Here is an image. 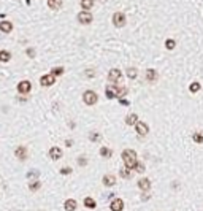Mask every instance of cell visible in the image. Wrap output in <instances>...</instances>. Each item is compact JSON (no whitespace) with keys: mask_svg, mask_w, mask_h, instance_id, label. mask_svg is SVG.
<instances>
[{"mask_svg":"<svg viewBox=\"0 0 203 211\" xmlns=\"http://www.w3.org/2000/svg\"><path fill=\"white\" fill-rule=\"evenodd\" d=\"M78 21H80L81 24H91L92 22V14L89 13V11H81V13L78 14Z\"/></svg>","mask_w":203,"mask_h":211,"instance_id":"9","label":"cell"},{"mask_svg":"<svg viewBox=\"0 0 203 211\" xmlns=\"http://www.w3.org/2000/svg\"><path fill=\"white\" fill-rule=\"evenodd\" d=\"M192 138L195 143H203V133H200V132H195Z\"/></svg>","mask_w":203,"mask_h":211,"instance_id":"30","label":"cell"},{"mask_svg":"<svg viewBox=\"0 0 203 211\" xmlns=\"http://www.w3.org/2000/svg\"><path fill=\"white\" fill-rule=\"evenodd\" d=\"M100 133L98 132H91V135H89V140H91V141H98L100 140Z\"/></svg>","mask_w":203,"mask_h":211,"instance_id":"31","label":"cell"},{"mask_svg":"<svg viewBox=\"0 0 203 211\" xmlns=\"http://www.w3.org/2000/svg\"><path fill=\"white\" fill-rule=\"evenodd\" d=\"M102 182H103V186H106V187H113L116 184V178H114V175H105L103 178H102Z\"/></svg>","mask_w":203,"mask_h":211,"instance_id":"12","label":"cell"},{"mask_svg":"<svg viewBox=\"0 0 203 211\" xmlns=\"http://www.w3.org/2000/svg\"><path fill=\"white\" fill-rule=\"evenodd\" d=\"M94 75H95V71H94V70H86V76H91V78H92Z\"/></svg>","mask_w":203,"mask_h":211,"instance_id":"37","label":"cell"},{"mask_svg":"<svg viewBox=\"0 0 203 211\" xmlns=\"http://www.w3.org/2000/svg\"><path fill=\"white\" fill-rule=\"evenodd\" d=\"M146 81H148V83H156L157 81V71L149 68L148 71H146Z\"/></svg>","mask_w":203,"mask_h":211,"instance_id":"17","label":"cell"},{"mask_svg":"<svg viewBox=\"0 0 203 211\" xmlns=\"http://www.w3.org/2000/svg\"><path fill=\"white\" fill-rule=\"evenodd\" d=\"M133 170L138 171V173H143V171H144V164H141V162H138V160H137V164L133 165Z\"/></svg>","mask_w":203,"mask_h":211,"instance_id":"27","label":"cell"},{"mask_svg":"<svg viewBox=\"0 0 203 211\" xmlns=\"http://www.w3.org/2000/svg\"><path fill=\"white\" fill-rule=\"evenodd\" d=\"M94 5V0H81V7L84 10H91Z\"/></svg>","mask_w":203,"mask_h":211,"instance_id":"25","label":"cell"},{"mask_svg":"<svg viewBox=\"0 0 203 211\" xmlns=\"http://www.w3.org/2000/svg\"><path fill=\"white\" fill-rule=\"evenodd\" d=\"M62 73H64V68H62V67H56V68L51 70V75H53V76H59Z\"/></svg>","mask_w":203,"mask_h":211,"instance_id":"29","label":"cell"},{"mask_svg":"<svg viewBox=\"0 0 203 211\" xmlns=\"http://www.w3.org/2000/svg\"><path fill=\"white\" fill-rule=\"evenodd\" d=\"M27 56H29V57L32 59V57H35V49H33V48H27Z\"/></svg>","mask_w":203,"mask_h":211,"instance_id":"36","label":"cell"},{"mask_svg":"<svg viewBox=\"0 0 203 211\" xmlns=\"http://www.w3.org/2000/svg\"><path fill=\"white\" fill-rule=\"evenodd\" d=\"M119 80H121V70H117V68L110 70V73H108V81L111 83V84H116Z\"/></svg>","mask_w":203,"mask_h":211,"instance_id":"6","label":"cell"},{"mask_svg":"<svg viewBox=\"0 0 203 211\" xmlns=\"http://www.w3.org/2000/svg\"><path fill=\"white\" fill-rule=\"evenodd\" d=\"M10 59H11V53L7 51V49H2L0 51V62H8Z\"/></svg>","mask_w":203,"mask_h":211,"instance_id":"20","label":"cell"},{"mask_svg":"<svg viewBox=\"0 0 203 211\" xmlns=\"http://www.w3.org/2000/svg\"><path fill=\"white\" fill-rule=\"evenodd\" d=\"M138 189H140V191L148 192L149 189H151V181L148 179V178H141V179L138 181Z\"/></svg>","mask_w":203,"mask_h":211,"instance_id":"15","label":"cell"},{"mask_svg":"<svg viewBox=\"0 0 203 211\" xmlns=\"http://www.w3.org/2000/svg\"><path fill=\"white\" fill-rule=\"evenodd\" d=\"M200 89H201V86H200V83H197V81H195V83H192V84H190V86H189V91H190V92H192V94H195V92H198V91H200Z\"/></svg>","mask_w":203,"mask_h":211,"instance_id":"24","label":"cell"},{"mask_svg":"<svg viewBox=\"0 0 203 211\" xmlns=\"http://www.w3.org/2000/svg\"><path fill=\"white\" fill-rule=\"evenodd\" d=\"M38 176H40V171H38V170H32V171L27 173V178H29V179H30V178H38Z\"/></svg>","mask_w":203,"mask_h":211,"instance_id":"32","label":"cell"},{"mask_svg":"<svg viewBox=\"0 0 203 211\" xmlns=\"http://www.w3.org/2000/svg\"><path fill=\"white\" fill-rule=\"evenodd\" d=\"M110 209L111 211H122L124 209V200L121 198H114L110 205Z\"/></svg>","mask_w":203,"mask_h":211,"instance_id":"11","label":"cell"},{"mask_svg":"<svg viewBox=\"0 0 203 211\" xmlns=\"http://www.w3.org/2000/svg\"><path fill=\"white\" fill-rule=\"evenodd\" d=\"M84 206H86V208H89V209H94L95 206H97V203H95V200L92 198V197H86V198H84Z\"/></svg>","mask_w":203,"mask_h":211,"instance_id":"18","label":"cell"},{"mask_svg":"<svg viewBox=\"0 0 203 211\" xmlns=\"http://www.w3.org/2000/svg\"><path fill=\"white\" fill-rule=\"evenodd\" d=\"M126 22H127V18L122 13H114V16H113V24L116 27H124Z\"/></svg>","mask_w":203,"mask_h":211,"instance_id":"4","label":"cell"},{"mask_svg":"<svg viewBox=\"0 0 203 211\" xmlns=\"http://www.w3.org/2000/svg\"><path fill=\"white\" fill-rule=\"evenodd\" d=\"M105 92H106V97H108V98H119V97H122V95H126V94H127V87L126 86L117 87V86L110 84V86H106Z\"/></svg>","mask_w":203,"mask_h":211,"instance_id":"1","label":"cell"},{"mask_svg":"<svg viewBox=\"0 0 203 211\" xmlns=\"http://www.w3.org/2000/svg\"><path fill=\"white\" fill-rule=\"evenodd\" d=\"M70 173H71L70 167H64V168H60V175H70Z\"/></svg>","mask_w":203,"mask_h":211,"instance_id":"33","label":"cell"},{"mask_svg":"<svg viewBox=\"0 0 203 211\" xmlns=\"http://www.w3.org/2000/svg\"><path fill=\"white\" fill-rule=\"evenodd\" d=\"M137 122H138V116L135 114V113L129 114L127 118H126V124H127V125H135Z\"/></svg>","mask_w":203,"mask_h":211,"instance_id":"19","label":"cell"},{"mask_svg":"<svg viewBox=\"0 0 203 211\" xmlns=\"http://www.w3.org/2000/svg\"><path fill=\"white\" fill-rule=\"evenodd\" d=\"M40 187H41V182L38 181V179L32 181V182H29V191H32V192H37V191H40Z\"/></svg>","mask_w":203,"mask_h":211,"instance_id":"21","label":"cell"},{"mask_svg":"<svg viewBox=\"0 0 203 211\" xmlns=\"http://www.w3.org/2000/svg\"><path fill=\"white\" fill-rule=\"evenodd\" d=\"M64 208H65V211H75L78 208V202L75 198H67L64 202Z\"/></svg>","mask_w":203,"mask_h":211,"instance_id":"10","label":"cell"},{"mask_svg":"<svg viewBox=\"0 0 203 211\" xmlns=\"http://www.w3.org/2000/svg\"><path fill=\"white\" fill-rule=\"evenodd\" d=\"M121 176L124 178V179H130V178H132V171L129 168H122L121 170Z\"/></svg>","mask_w":203,"mask_h":211,"instance_id":"26","label":"cell"},{"mask_svg":"<svg viewBox=\"0 0 203 211\" xmlns=\"http://www.w3.org/2000/svg\"><path fill=\"white\" fill-rule=\"evenodd\" d=\"M122 162L126 165V168L132 170L133 165L137 164V152L132 151V149H124L122 151Z\"/></svg>","mask_w":203,"mask_h":211,"instance_id":"2","label":"cell"},{"mask_svg":"<svg viewBox=\"0 0 203 211\" xmlns=\"http://www.w3.org/2000/svg\"><path fill=\"white\" fill-rule=\"evenodd\" d=\"M78 164H80L81 167H84V165H87V159L84 157V155H81L80 159H78Z\"/></svg>","mask_w":203,"mask_h":211,"instance_id":"35","label":"cell"},{"mask_svg":"<svg viewBox=\"0 0 203 211\" xmlns=\"http://www.w3.org/2000/svg\"><path fill=\"white\" fill-rule=\"evenodd\" d=\"M71 143H73L71 140H67V141H65V146H68V148H70V146H71Z\"/></svg>","mask_w":203,"mask_h":211,"instance_id":"38","label":"cell"},{"mask_svg":"<svg viewBox=\"0 0 203 211\" xmlns=\"http://www.w3.org/2000/svg\"><path fill=\"white\" fill-rule=\"evenodd\" d=\"M0 30H2L3 33H10L11 30H13V24H11L10 21H2L0 22Z\"/></svg>","mask_w":203,"mask_h":211,"instance_id":"16","label":"cell"},{"mask_svg":"<svg viewBox=\"0 0 203 211\" xmlns=\"http://www.w3.org/2000/svg\"><path fill=\"white\" fill-rule=\"evenodd\" d=\"M100 155H102V157H106V159H108V157H111V155H113V151H111L110 148H102V149H100Z\"/></svg>","mask_w":203,"mask_h":211,"instance_id":"23","label":"cell"},{"mask_svg":"<svg viewBox=\"0 0 203 211\" xmlns=\"http://www.w3.org/2000/svg\"><path fill=\"white\" fill-rule=\"evenodd\" d=\"M135 127H137V133H138V135H141V137L148 135V132H149V127H148V124H146V122H141V121H138L137 124H135Z\"/></svg>","mask_w":203,"mask_h":211,"instance_id":"8","label":"cell"},{"mask_svg":"<svg viewBox=\"0 0 203 211\" xmlns=\"http://www.w3.org/2000/svg\"><path fill=\"white\" fill-rule=\"evenodd\" d=\"M30 89H32L30 81H27V80L19 81V84H18V92H19V94H29Z\"/></svg>","mask_w":203,"mask_h":211,"instance_id":"5","label":"cell"},{"mask_svg":"<svg viewBox=\"0 0 203 211\" xmlns=\"http://www.w3.org/2000/svg\"><path fill=\"white\" fill-rule=\"evenodd\" d=\"M137 75H138L137 68H133V67H132V68H127V76L129 78H132V80H133V78H137Z\"/></svg>","mask_w":203,"mask_h":211,"instance_id":"28","label":"cell"},{"mask_svg":"<svg viewBox=\"0 0 203 211\" xmlns=\"http://www.w3.org/2000/svg\"><path fill=\"white\" fill-rule=\"evenodd\" d=\"M14 155L19 160H26L27 159V148L26 146H18V148H16V151H14Z\"/></svg>","mask_w":203,"mask_h":211,"instance_id":"13","label":"cell"},{"mask_svg":"<svg viewBox=\"0 0 203 211\" xmlns=\"http://www.w3.org/2000/svg\"><path fill=\"white\" fill-rule=\"evenodd\" d=\"M56 83V76H53V75H43L41 78H40V84L41 86H44V87H48V86H53Z\"/></svg>","mask_w":203,"mask_h":211,"instance_id":"7","label":"cell"},{"mask_svg":"<svg viewBox=\"0 0 203 211\" xmlns=\"http://www.w3.org/2000/svg\"><path fill=\"white\" fill-rule=\"evenodd\" d=\"M97 100H98V97H97V94H95L94 91H86L83 94V102L86 105H89V107L95 105V103H97Z\"/></svg>","mask_w":203,"mask_h":211,"instance_id":"3","label":"cell"},{"mask_svg":"<svg viewBox=\"0 0 203 211\" xmlns=\"http://www.w3.org/2000/svg\"><path fill=\"white\" fill-rule=\"evenodd\" d=\"M165 46H167L168 49H173L174 46H176V43H174V40H167V43H165Z\"/></svg>","mask_w":203,"mask_h":211,"instance_id":"34","label":"cell"},{"mask_svg":"<svg viewBox=\"0 0 203 211\" xmlns=\"http://www.w3.org/2000/svg\"><path fill=\"white\" fill-rule=\"evenodd\" d=\"M48 5L51 10H59L62 7V0H48Z\"/></svg>","mask_w":203,"mask_h":211,"instance_id":"22","label":"cell"},{"mask_svg":"<svg viewBox=\"0 0 203 211\" xmlns=\"http://www.w3.org/2000/svg\"><path fill=\"white\" fill-rule=\"evenodd\" d=\"M49 157L53 159V160H59L62 157V149L57 148V146H53L49 149Z\"/></svg>","mask_w":203,"mask_h":211,"instance_id":"14","label":"cell"}]
</instances>
